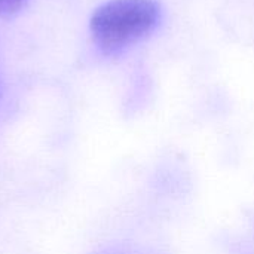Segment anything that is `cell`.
<instances>
[{
    "instance_id": "6da1fadb",
    "label": "cell",
    "mask_w": 254,
    "mask_h": 254,
    "mask_svg": "<svg viewBox=\"0 0 254 254\" xmlns=\"http://www.w3.org/2000/svg\"><path fill=\"white\" fill-rule=\"evenodd\" d=\"M159 21L155 0H110L91 18V33L104 52H118L150 34Z\"/></svg>"
},
{
    "instance_id": "7a4b0ae2",
    "label": "cell",
    "mask_w": 254,
    "mask_h": 254,
    "mask_svg": "<svg viewBox=\"0 0 254 254\" xmlns=\"http://www.w3.org/2000/svg\"><path fill=\"white\" fill-rule=\"evenodd\" d=\"M27 0H0V16H10L19 12Z\"/></svg>"
}]
</instances>
